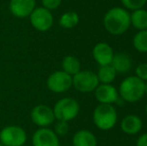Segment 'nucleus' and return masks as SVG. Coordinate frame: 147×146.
I'll return each instance as SVG.
<instances>
[{"instance_id": "nucleus-30", "label": "nucleus", "mask_w": 147, "mask_h": 146, "mask_svg": "<svg viewBox=\"0 0 147 146\" xmlns=\"http://www.w3.org/2000/svg\"><path fill=\"white\" fill-rule=\"evenodd\" d=\"M21 146H27V145H25V144H24V145H21Z\"/></svg>"}, {"instance_id": "nucleus-11", "label": "nucleus", "mask_w": 147, "mask_h": 146, "mask_svg": "<svg viewBox=\"0 0 147 146\" xmlns=\"http://www.w3.org/2000/svg\"><path fill=\"white\" fill-rule=\"evenodd\" d=\"M36 7V0H10L9 11L14 17L23 19L29 17Z\"/></svg>"}, {"instance_id": "nucleus-32", "label": "nucleus", "mask_w": 147, "mask_h": 146, "mask_svg": "<svg viewBox=\"0 0 147 146\" xmlns=\"http://www.w3.org/2000/svg\"><path fill=\"white\" fill-rule=\"evenodd\" d=\"M66 146H69V145H66Z\"/></svg>"}, {"instance_id": "nucleus-8", "label": "nucleus", "mask_w": 147, "mask_h": 146, "mask_svg": "<svg viewBox=\"0 0 147 146\" xmlns=\"http://www.w3.org/2000/svg\"><path fill=\"white\" fill-rule=\"evenodd\" d=\"M46 85L47 88L54 93H64L72 87V76L63 70L54 71L48 76Z\"/></svg>"}, {"instance_id": "nucleus-26", "label": "nucleus", "mask_w": 147, "mask_h": 146, "mask_svg": "<svg viewBox=\"0 0 147 146\" xmlns=\"http://www.w3.org/2000/svg\"><path fill=\"white\" fill-rule=\"evenodd\" d=\"M136 146H147V132L141 134L136 141Z\"/></svg>"}, {"instance_id": "nucleus-13", "label": "nucleus", "mask_w": 147, "mask_h": 146, "mask_svg": "<svg viewBox=\"0 0 147 146\" xmlns=\"http://www.w3.org/2000/svg\"><path fill=\"white\" fill-rule=\"evenodd\" d=\"M92 56L99 66L108 65L112 61V58L114 56V51L108 43L99 42L93 47Z\"/></svg>"}, {"instance_id": "nucleus-3", "label": "nucleus", "mask_w": 147, "mask_h": 146, "mask_svg": "<svg viewBox=\"0 0 147 146\" xmlns=\"http://www.w3.org/2000/svg\"><path fill=\"white\" fill-rule=\"evenodd\" d=\"M117 112L112 104H100L95 107L92 114L93 123L98 129L108 131L116 125Z\"/></svg>"}, {"instance_id": "nucleus-9", "label": "nucleus", "mask_w": 147, "mask_h": 146, "mask_svg": "<svg viewBox=\"0 0 147 146\" xmlns=\"http://www.w3.org/2000/svg\"><path fill=\"white\" fill-rule=\"evenodd\" d=\"M31 121L39 128L49 127L56 120L53 113V109L45 104H38L34 106L30 112Z\"/></svg>"}, {"instance_id": "nucleus-15", "label": "nucleus", "mask_w": 147, "mask_h": 146, "mask_svg": "<svg viewBox=\"0 0 147 146\" xmlns=\"http://www.w3.org/2000/svg\"><path fill=\"white\" fill-rule=\"evenodd\" d=\"M117 73L124 74L130 71L132 67V59L127 53L118 52L114 53V56L110 63Z\"/></svg>"}, {"instance_id": "nucleus-25", "label": "nucleus", "mask_w": 147, "mask_h": 146, "mask_svg": "<svg viewBox=\"0 0 147 146\" xmlns=\"http://www.w3.org/2000/svg\"><path fill=\"white\" fill-rule=\"evenodd\" d=\"M41 3L42 7L46 8L49 11H53L61 5L62 0H41Z\"/></svg>"}, {"instance_id": "nucleus-27", "label": "nucleus", "mask_w": 147, "mask_h": 146, "mask_svg": "<svg viewBox=\"0 0 147 146\" xmlns=\"http://www.w3.org/2000/svg\"><path fill=\"white\" fill-rule=\"evenodd\" d=\"M144 91H145V94L147 95V81L144 82Z\"/></svg>"}, {"instance_id": "nucleus-16", "label": "nucleus", "mask_w": 147, "mask_h": 146, "mask_svg": "<svg viewBox=\"0 0 147 146\" xmlns=\"http://www.w3.org/2000/svg\"><path fill=\"white\" fill-rule=\"evenodd\" d=\"M72 146H97L96 136L91 131L80 129L72 137Z\"/></svg>"}, {"instance_id": "nucleus-21", "label": "nucleus", "mask_w": 147, "mask_h": 146, "mask_svg": "<svg viewBox=\"0 0 147 146\" xmlns=\"http://www.w3.org/2000/svg\"><path fill=\"white\" fill-rule=\"evenodd\" d=\"M132 44L136 51L147 53V29L138 31L132 39Z\"/></svg>"}, {"instance_id": "nucleus-29", "label": "nucleus", "mask_w": 147, "mask_h": 146, "mask_svg": "<svg viewBox=\"0 0 147 146\" xmlns=\"http://www.w3.org/2000/svg\"><path fill=\"white\" fill-rule=\"evenodd\" d=\"M146 62H147V55H146Z\"/></svg>"}, {"instance_id": "nucleus-17", "label": "nucleus", "mask_w": 147, "mask_h": 146, "mask_svg": "<svg viewBox=\"0 0 147 146\" xmlns=\"http://www.w3.org/2000/svg\"><path fill=\"white\" fill-rule=\"evenodd\" d=\"M130 24L138 31L147 29V10L137 9L130 13Z\"/></svg>"}, {"instance_id": "nucleus-2", "label": "nucleus", "mask_w": 147, "mask_h": 146, "mask_svg": "<svg viewBox=\"0 0 147 146\" xmlns=\"http://www.w3.org/2000/svg\"><path fill=\"white\" fill-rule=\"evenodd\" d=\"M118 94L126 102L129 103L138 102L145 94L144 81H142L135 75L128 76L120 83Z\"/></svg>"}, {"instance_id": "nucleus-6", "label": "nucleus", "mask_w": 147, "mask_h": 146, "mask_svg": "<svg viewBox=\"0 0 147 146\" xmlns=\"http://www.w3.org/2000/svg\"><path fill=\"white\" fill-rule=\"evenodd\" d=\"M27 140V133L18 125H8L0 131V143L3 146H21Z\"/></svg>"}, {"instance_id": "nucleus-22", "label": "nucleus", "mask_w": 147, "mask_h": 146, "mask_svg": "<svg viewBox=\"0 0 147 146\" xmlns=\"http://www.w3.org/2000/svg\"><path fill=\"white\" fill-rule=\"evenodd\" d=\"M120 1L123 5V8H125L128 11H134V10L143 8L147 0H120Z\"/></svg>"}, {"instance_id": "nucleus-10", "label": "nucleus", "mask_w": 147, "mask_h": 146, "mask_svg": "<svg viewBox=\"0 0 147 146\" xmlns=\"http://www.w3.org/2000/svg\"><path fill=\"white\" fill-rule=\"evenodd\" d=\"M33 146H60L59 137L49 127L38 128L32 135Z\"/></svg>"}, {"instance_id": "nucleus-5", "label": "nucleus", "mask_w": 147, "mask_h": 146, "mask_svg": "<svg viewBox=\"0 0 147 146\" xmlns=\"http://www.w3.org/2000/svg\"><path fill=\"white\" fill-rule=\"evenodd\" d=\"M99 85V80L95 72L91 70H80L72 76V86L81 93L94 92Z\"/></svg>"}, {"instance_id": "nucleus-28", "label": "nucleus", "mask_w": 147, "mask_h": 146, "mask_svg": "<svg viewBox=\"0 0 147 146\" xmlns=\"http://www.w3.org/2000/svg\"><path fill=\"white\" fill-rule=\"evenodd\" d=\"M145 113H146V115H147V104H146V106H145Z\"/></svg>"}, {"instance_id": "nucleus-1", "label": "nucleus", "mask_w": 147, "mask_h": 146, "mask_svg": "<svg viewBox=\"0 0 147 146\" xmlns=\"http://www.w3.org/2000/svg\"><path fill=\"white\" fill-rule=\"evenodd\" d=\"M103 25L111 35H122L131 26L129 11L123 7L110 8L103 17Z\"/></svg>"}, {"instance_id": "nucleus-23", "label": "nucleus", "mask_w": 147, "mask_h": 146, "mask_svg": "<svg viewBox=\"0 0 147 146\" xmlns=\"http://www.w3.org/2000/svg\"><path fill=\"white\" fill-rule=\"evenodd\" d=\"M69 123L67 121H61V120H57L56 123L54 124V131L57 134V136H64L69 132Z\"/></svg>"}, {"instance_id": "nucleus-31", "label": "nucleus", "mask_w": 147, "mask_h": 146, "mask_svg": "<svg viewBox=\"0 0 147 146\" xmlns=\"http://www.w3.org/2000/svg\"><path fill=\"white\" fill-rule=\"evenodd\" d=\"M0 146H3V145H2V144H1V143H0Z\"/></svg>"}, {"instance_id": "nucleus-7", "label": "nucleus", "mask_w": 147, "mask_h": 146, "mask_svg": "<svg viewBox=\"0 0 147 146\" xmlns=\"http://www.w3.org/2000/svg\"><path fill=\"white\" fill-rule=\"evenodd\" d=\"M28 18H29L32 27L40 32L48 31L54 23L52 12L42 6L35 7V9L33 10Z\"/></svg>"}, {"instance_id": "nucleus-18", "label": "nucleus", "mask_w": 147, "mask_h": 146, "mask_svg": "<svg viewBox=\"0 0 147 146\" xmlns=\"http://www.w3.org/2000/svg\"><path fill=\"white\" fill-rule=\"evenodd\" d=\"M61 67L64 72L73 76L81 70V63L77 57L73 55H67L62 59Z\"/></svg>"}, {"instance_id": "nucleus-19", "label": "nucleus", "mask_w": 147, "mask_h": 146, "mask_svg": "<svg viewBox=\"0 0 147 146\" xmlns=\"http://www.w3.org/2000/svg\"><path fill=\"white\" fill-rule=\"evenodd\" d=\"M97 78L99 80V83L102 84H112V82L115 80L117 75V72L112 67L111 64L103 65L100 66L96 73Z\"/></svg>"}, {"instance_id": "nucleus-12", "label": "nucleus", "mask_w": 147, "mask_h": 146, "mask_svg": "<svg viewBox=\"0 0 147 146\" xmlns=\"http://www.w3.org/2000/svg\"><path fill=\"white\" fill-rule=\"evenodd\" d=\"M94 95L100 104H113L117 102L119 98L118 90L112 84L99 83V85L94 90Z\"/></svg>"}, {"instance_id": "nucleus-24", "label": "nucleus", "mask_w": 147, "mask_h": 146, "mask_svg": "<svg viewBox=\"0 0 147 146\" xmlns=\"http://www.w3.org/2000/svg\"><path fill=\"white\" fill-rule=\"evenodd\" d=\"M135 76H137L142 81H147V62L140 63L139 65H137L135 69Z\"/></svg>"}, {"instance_id": "nucleus-14", "label": "nucleus", "mask_w": 147, "mask_h": 146, "mask_svg": "<svg viewBox=\"0 0 147 146\" xmlns=\"http://www.w3.org/2000/svg\"><path fill=\"white\" fill-rule=\"evenodd\" d=\"M143 127V122L141 118L137 115L129 114L125 116L120 122V128L122 132L128 135H135L141 131Z\"/></svg>"}, {"instance_id": "nucleus-20", "label": "nucleus", "mask_w": 147, "mask_h": 146, "mask_svg": "<svg viewBox=\"0 0 147 146\" xmlns=\"http://www.w3.org/2000/svg\"><path fill=\"white\" fill-rule=\"evenodd\" d=\"M58 23L64 29H72L79 23V15L75 11H67L60 16Z\"/></svg>"}, {"instance_id": "nucleus-4", "label": "nucleus", "mask_w": 147, "mask_h": 146, "mask_svg": "<svg viewBox=\"0 0 147 146\" xmlns=\"http://www.w3.org/2000/svg\"><path fill=\"white\" fill-rule=\"evenodd\" d=\"M53 109V113L56 120L69 121L73 120L77 117L80 111V105L78 101L71 97H64L59 99L55 103Z\"/></svg>"}]
</instances>
